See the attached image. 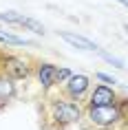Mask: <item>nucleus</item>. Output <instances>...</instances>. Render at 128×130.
Masks as SVG:
<instances>
[{"mask_svg": "<svg viewBox=\"0 0 128 130\" xmlns=\"http://www.w3.org/2000/svg\"><path fill=\"white\" fill-rule=\"evenodd\" d=\"M86 119L93 128L108 130L115 128L117 123H121L126 119V112L117 106V104H108V106H86Z\"/></svg>", "mask_w": 128, "mask_h": 130, "instance_id": "obj_1", "label": "nucleus"}, {"mask_svg": "<svg viewBox=\"0 0 128 130\" xmlns=\"http://www.w3.org/2000/svg\"><path fill=\"white\" fill-rule=\"evenodd\" d=\"M51 117L58 126H68V123H77L84 117V110H82L80 102H73L68 97H58L51 102Z\"/></svg>", "mask_w": 128, "mask_h": 130, "instance_id": "obj_2", "label": "nucleus"}, {"mask_svg": "<svg viewBox=\"0 0 128 130\" xmlns=\"http://www.w3.org/2000/svg\"><path fill=\"white\" fill-rule=\"evenodd\" d=\"M0 73H5L11 79H27L33 73L31 60L22 57V55H0Z\"/></svg>", "mask_w": 128, "mask_h": 130, "instance_id": "obj_3", "label": "nucleus"}, {"mask_svg": "<svg viewBox=\"0 0 128 130\" xmlns=\"http://www.w3.org/2000/svg\"><path fill=\"white\" fill-rule=\"evenodd\" d=\"M88 90H91V77L84 73H71V77L62 84L64 97L73 99V102H82L88 95Z\"/></svg>", "mask_w": 128, "mask_h": 130, "instance_id": "obj_4", "label": "nucleus"}, {"mask_svg": "<svg viewBox=\"0 0 128 130\" xmlns=\"http://www.w3.org/2000/svg\"><path fill=\"white\" fill-rule=\"evenodd\" d=\"M117 93L113 90V86H106V84H99L95 86L93 90H88V99L86 106H108V104H117Z\"/></svg>", "mask_w": 128, "mask_h": 130, "instance_id": "obj_5", "label": "nucleus"}, {"mask_svg": "<svg viewBox=\"0 0 128 130\" xmlns=\"http://www.w3.org/2000/svg\"><path fill=\"white\" fill-rule=\"evenodd\" d=\"M35 75H38V82L44 90L53 88L55 86V64L51 62H38L35 64Z\"/></svg>", "mask_w": 128, "mask_h": 130, "instance_id": "obj_6", "label": "nucleus"}, {"mask_svg": "<svg viewBox=\"0 0 128 130\" xmlns=\"http://www.w3.org/2000/svg\"><path fill=\"white\" fill-rule=\"evenodd\" d=\"M58 35H60L64 42H68L71 46L82 48V51H97V48H99L95 42L88 40V38H84V35H77V33H71V31H58Z\"/></svg>", "mask_w": 128, "mask_h": 130, "instance_id": "obj_7", "label": "nucleus"}, {"mask_svg": "<svg viewBox=\"0 0 128 130\" xmlns=\"http://www.w3.org/2000/svg\"><path fill=\"white\" fill-rule=\"evenodd\" d=\"M0 42L9 44V46H33V42H29L27 38H20V35L11 33L7 29H0Z\"/></svg>", "mask_w": 128, "mask_h": 130, "instance_id": "obj_8", "label": "nucleus"}, {"mask_svg": "<svg viewBox=\"0 0 128 130\" xmlns=\"http://www.w3.org/2000/svg\"><path fill=\"white\" fill-rule=\"evenodd\" d=\"M13 95H16V84H13V79L7 77L5 73H0V99L9 102Z\"/></svg>", "mask_w": 128, "mask_h": 130, "instance_id": "obj_9", "label": "nucleus"}, {"mask_svg": "<svg viewBox=\"0 0 128 130\" xmlns=\"http://www.w3.org/2000/svg\"><path fill=\"white\" fill-rule=\"evenodd\" d=\"M20 27H24V29H29V31H33V33H38V35H44L47 33V29H44V24L42 22H38V20H33V18H22V22H20Z\"/></svg>", "mask_w": 128, "mask_h": 130, "instance_id": "obj_10", "label": "nucleus"}, {"mask_svg": "<svg viewBox=\"0 0 128 130\" xmlns=\"http://www.w3.org/2000/svg\"><path fill=\"white\" fill-rule=\"evenodd\" d=\"M24 15L18 13V11H5V13H0V22H5V24H16V27H20V22Z\"/></svg>", "mask_w": 128, "mask_h": 130, "instance_id": "obj_11", "label": "nucleus"}, {"mask_svg": "<svg viewBox=\"0 0 128 130\" xmlns=\"http://www.w3.org/2000/svg\"><path fill=\"white\" fill-rule=\"evenodd\" d=\"M71 77V71L66 66H55V84H64Z\"/></svg>", "mask_w": 128, "mask_h": 130, "instance_id": "obj_12", "label": "nucleus"}, {"mask_svg": "<svg viewBox=\"0 0 128 130\" xmlns=\"http://www.w3.org/2000/svg\"><path fill=\"white\" fill-rule=\"evenodd\" d=\"M97 53H99L102 57H104V60L108 62V64H113V66H117V69H126V66H124V60H117V57H113V55H108L106 51H102V48H97Z\"/></svg>", "mask_w": 128, "mask_h": 130, "instance_id": "obj_13", "label": "nucleus"}, {"mask_svg": "<svg viewBox=\"0 0 128 130\" xmlns=\"http://www.w3.org/2000/svg\"><path fill=\"white\" fill-rule=\"evenodd\" d=\"M95 77H97V79H99V82H104L106 84V86H110V84H117V79H115V77H110V75H106V73H95Z\"/></svg>", "mask_w": 128, "mask_h": 130, "instance_id": "obj_14", "label": "nucleus"}, {"mask_svg": "<svg viewBox=\"0 0 128 130\" xmlns=\"http://www.w3.org/2000/svg\"><path fill=\"white\" fill-rule=\"evenodd\" d=\"M117 2H119V5H128V0H117Z\"/></svg>", "mask_w": 128, "mask_h": 130, "instance_id": "obj_15", "label": "nucleus"}]
</instances>
